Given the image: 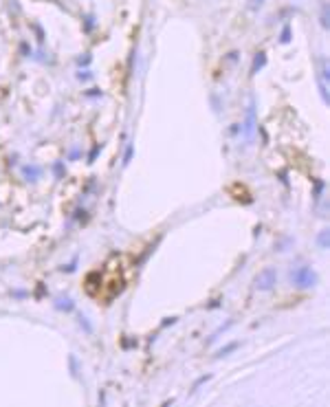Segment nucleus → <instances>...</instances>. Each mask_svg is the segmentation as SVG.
Listing matches in <instances>:
<instances>
[{"label": "nucleus", "mask_w": 330, "mask_h": 407, "mask_svg": "<svg viewBox=\"0 0 330 407\" xmlns=\"http://www.w3.org/2000/svg\"><path fill=\"white\" fill-rule=\"evenodd\" d=\"M291 277H293V284L299 286V288H308V286H313L315 282H317V275H315L308 266H297V269L291 273Z\"/></svg>", "instance_id": "nucleus-1"}, {"label": "nucleus", "mask_w": 330, "mask_h": 407, "mask_svg": "<svg viewBox=\"0 0 330 407\" xmlns=\"http://www.w3.org/2000/svg\"><path fill=\"white\" fill-rule=\"evenodd\" d=\"M275 280H277L275 269H264L255 275V286H258L260 291H269V288L275 284Z\"/></svg>", "instance_id": "nucleus-2"}, {"label": "nucleus", "mask_w": 330, "mask_h": 407, "mask_svg": "<svg viewBox=\"0 0 330 407\" xmlns=\"http://www.w3.org/2000/svg\"><path fill=\"white\" fill-rule=\"evenodd\" d=\"M262 66H264V53H258V57H255V62H253V73H258Z\"/></svg>", "instance_id": "nucleus-3"}, {"label": "nucleus", "mask_w": 330, "mask_h": 407, "mask_svg": "<svg viewBox=\"0 0 330 407\" xmlns=\"http://www.w3.org/2000/svg\"><path fill=\"white\" fill-rule=\"evenodd\" d=\"M262 5V0H251V7H253V9H255V7H260Z\"/></svg>", "instance_id": "nucleus-4"}]
</instances>
